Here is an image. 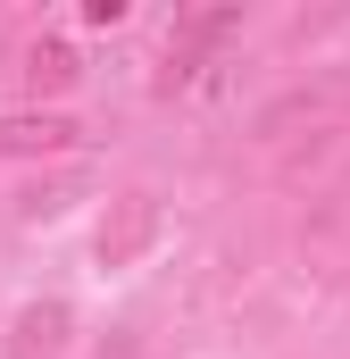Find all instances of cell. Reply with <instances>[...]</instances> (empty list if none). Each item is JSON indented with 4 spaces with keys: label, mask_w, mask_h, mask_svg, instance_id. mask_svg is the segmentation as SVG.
Returning a JSON list of instances; mask_svg holds the SVG:
<instances>
[{
    "label": "cell",
    "mask_w": 350,
    "mask_h": 359,
    "mask_svg": "<svg viewBox=\"0 0 350 359\" xmlns=\"http://www.w3.org/2000/svg\"><path fill=\"white\" fill-rule=\"evenodd\" d=\"M76 142H84V126H76V117H59V109L0 117V159H59V151H76Z\"/></svg>",
    "instance_id": "cell-1"
},
{
    "label": "cell",
    "mask_w": 350,
    "mask_h": 359,
    "mask_svg": "<svg viewBox=\"0 0 350 359\" xmlns=\"http://www.w3.org/2000/svg\"><path fill=\"white\" fill-rule=\"evenodd\" d=\"M150 226H159V201H150V192H125L117 217L100 226V268H125V259L150 243Z\"/></svg>",
    "instance_id": "cell-2"
},
{
    "label": "cell",
    "mask_w": 350,
    "mask_h": 359,
    "mask_svg": "<svg viewBox=\"0 0 350 359\" xmlns=\"http://www.w3.org/2000/svg\"><path fill=\"white\" fill-rule=\"evenodd\" d=\"M67 334H76V309H67V301H34V309L17 318L8 359H59V351H67Z\"/></svg>",
    "instance_id": "cell-3"
},
{
    "label": "cell",
    "mask_w": 350,
    "mask_h": 359,
    "mask_svg": "<svg viewBox=\"0 0 350 359\" xmlns=\"http://www.w3.org/2000/svg\"><path fill=\"white\" fill-rule=\"evenodd\" d=\"M76 76H84V59H76L67 42H34V50H25V92H34V100H42V92H67Z\"/></svg>",
    "instance_id": "cell-4"
}]
</instances>
